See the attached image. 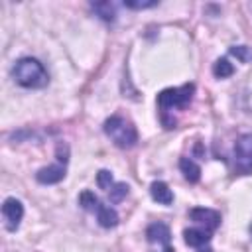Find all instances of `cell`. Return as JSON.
<instances>
[{
  "mask_svg": "<svg viewBox=\"0 0 252 252\" xmlns=\"http://www.w3.org/2000/svg\"><path fill=\"white\" fill-rule=\"evenodd\" d=\"M12 77L18 85L26 89H43L49 83L45 67L33 57H22L12 67Z\"/></svg>",
  "mask_w": 252,
  "mask_h": 252,
  "instance_id": "1",
  "label": "cell"
},
{
  "mask_svg": "<svg viewBox=\"0 0 252 252\" xmlns=\"http://www.w3.org/2000/svg\"><path fill=\"white\" fill-rule=\"evenodd\" d=\"M193 94H195V85L193 83L163 89L156 98L158 108H159V120H163L167 116V112H171L175 108H187L189 102L193 100Z\"/></svg>",
  "mask_w": 252,
  "mask_h": 252,
  "instance_id": "2",
  "label": "cell"
},
{
  "mask_svg": "<svg viewBox=\"0 0 252 252\" xmlns=\"http://www.w3.org/2000/svg\"><path fill=\"white\" fill-rule=\"evenodd\" d=\"M102 128H104V134H106L118 148H122V150L132 148V146H136V142H138V130H136V126H134L128 118H124V116H120V114H114V116L106 118Z\"/></svg>",
  "mask_w": 252,
  "mask_h": 252,
  "instance_id": "3",
  "label": "cell"
},
{
  "mask_svg": "<svg viewBox=\"0 0 252 252\" xmlns=\"http://www.w3.org/2000/svg\"><path fill=\"white\" fill-rule=\"evenodd\" d=\"M79 205H81L83 209H87V211L96 213V220H98L100 226L112 228V226L118 224V215H116V211L110 209V207H106V205H102L100 199H98L93 191H83V193L79 195Z\"/></svg>",
  "mask_w": 252,
  "mask_h": 252,
  "instance_id": "4",
  "label": "cell"
},
{
  "mask_svg": "<svg viewBox=\"0 0 252 252\" xmlns=\"http://www.w3.org/2000/svg\"><path fill=\"white\" fill-rule=\"evenodd\" d=\"M67 159H69V148H67V144L59 142V144H57V163L47 165V167H41V169L35 173V179H37L39 183H43V185L59 183V181L65 177Z\"/></svg>",
  "mask_w": 252,
  "mask_h": 252,
  "instance_id": "5",
  "label": "cell"
},
{
  "mask_svg": "<svg viewBox=\"0 0 252 252\" xmlns=\"http://www.w3.org/2000/svg\"><path fill=\"white\" fill-rule=\"evenodd\" d=\"M234 173H252V134H242L234 144Z\"/></svg>",
  "mask_w": 252,
  "mask_h": 252,
  "instance_id": "6",
  "label": "cell"
},
{
  "mask_svg": "<svg viewBox=\"0 0 252 252\" xmlns=\"http://www.w3.org/2000/svg\"><path fill=\"white\" fill-rule=\"evenodd\" d=\"M146 238L152 246V252H173L171 230L165 222H152L146 228Z\"/></svg>",
  "mask_w": 252,
  "mask_h": 252,
  "instance_id": "7",
  "label": "cell"
},
{
  "mask_svg": "<svg viewBox=\"0 0 252 252\" xmlns=\"http://www.w3.org/2000/svg\"><path fill=\"white\" fill-rule=\"evenodd\" d=\"M24 217V205L16 199V197H8L2 203V219H4V226L6 230L14 232L20 226V220Z\"/></svg>",
  "mask_w": 252,
  "mask_h": 252,
  "instance_id": "8",
  "label": "cell"
},
{
  "mask_svg": "<svg viewBox=\"0 0 252 252\" xmlns=\"http://www.w3.org/2000/svg\"><path fill=\"white\" fill-rule=\"evenodd\" d=\"M189 217L191 220L197 224V226H203L207 230H217L220 226V213L215 211V209H205V207H195L189 211Z\"/></svg>",
  "mask_w": 252,
  "mask_h": 252,
  "instance_id": "9",
  "label": "cell"
},
{
  "mask_svg": "<svg viewBox=\"0 0 252 252\" xmlns=\"http://www.w3.org/2000/svg\"><path fill=\"white\" fill-rule=\"evenodd\" d=\"M183 238H185V244L187 246H193V248H203V246H209L211 242V230L203 228V226H193V228H185L183 230Z\"/></svg>",
  "mask_w": 252,
  "mask_h": 252,
  "instance_id": "10",
  "label": "cell"
},
{
  "mask_svg": "<svg viewBox=\"0 0 252 252\" xmlns=\"http://www.w3.org/2000/svg\"><path fill=\"white\" fill-rule=\"evenodd\" d=\"M150 195L159 205H171L173 203V193L167 187V183H163V181H154L150 185Z\"/></svg>",
  "mask_w": 252,
  "mask_h": 252,
  "instance_id": "11",
  "label": "cell"
},
{
  "mask_svg": "<svg viewBox=\"0 0 252 252\" xmlns=\"http://www.w3.org/2000/svg\"><path fill=\"white\" fill-rule=\"evenodd\" d=\"M179 169H181L183 177H185L189 183H197V181L201 179V167H199L193 159H189V158H181V159H179Z\"/></svg>",
  "mask_w": 252,
  "mask_h": 252,
  "instance_id": "12",
  "label": "cell"
},
{
  "mask_svg": "<svg viewBox=\"0 0 252 252\" xmlns=\"http://www.w3.org/2000/svg\"><path fill=\"white\" fill-rule=\"evenodd\" d=\"M91 8L104 22H112L116 18V4L114 2H94V4H91Z\"/></svg>",
  "mask_w": 252,
  "mask_h": 252,
  "instance_id": "13",
  "label": "cell"
},
{
  "mask_svg": "<svg viewBox=\"0 0 252 252\" xmlns=\"http://www.w3.org/2000/svg\"><path fill=\"white\" fill-rule=\"evenodd\" d=\"M213 73H215V77H219V79H224V77H230L232 73H234V65L228 61V59H217L215 61V65H213Z\"/></svg>",
  "mask_w": 252,
  "mask_h": 252,
  "instance_id": "14",
  "label": "cell"
},
{
  "mask_svg": "<svg viewBox=\"0 0 252 252\" xmlns=\"http://www.w3.org/2000/svg\"><path fill=\"white\" fill-rule=\"evenodd\" d=\"M126 195H128V185H126V183H114V185L108 189V197H110L112 203H120Z\"/></svg>",
  "mask_w": 252,
  "mask_h": 252,
  "instance_id": "15",
  "label": "cell"
},
{
  "mask_svg": "<svg viewBox=\"0 0 252 252\" xmlns=\"http://www.w3.org/2000/svg\"><path fill=\"white\" fill-rule=\"evenodd\" d=\"M230 53L236 59H240L242 63H250L252 61V49H248L246 45H234V47H230Z\"/></svg>",
  "mask_w": 252,
  "mask_h": 252,
  "instance_id": "16",
  "label": "cell"
},
{
  "mask_svg": "<svg viewBox=\"0 0 252 252\" xmlns=\"http://www.w3.org/2000/svg\"><path fill=\"white\" fill-rule=\"evenodd\" d=\"M96 183H98L100 189H106V191H108V189L112 187V173L106 171V169H100L98 175H96Z\"/></svg>",
  "mask_w": 252,
  "mask_h": 252,
  "instance_id": "17",
  "label": "cell"
},
{
  "mask_svg": "<svg viewBox=\"0 0 252 252\" xmlns=\"http://www.w3.org/2000/svg\"><path fill=\"white\" fill-rule=\"evenodd\" d=\"M124 6L126 8H132V10H144V8H154V6H158V2L156 0H150V2H134V0H126L124 2Z\"/></svg>",
  "mask_w": 252,
  "mask_h": 252,
  "instance_id": "18",
  "label": "cell"
},
{
  "mask_svg": "<svg viewBox=\"0 0 252 252\" xmlns=\"http://www.w3.org/2000/svg\"><path fill=\"white\" fill-rule=\"evenodd\" d=\"M250 232H252V226H250Z\"/></svg>",
  "mask_w": 252,
  "mask_h": 252,
  "instance_id": "19",
  "label": "cell"
}]
</instances>
